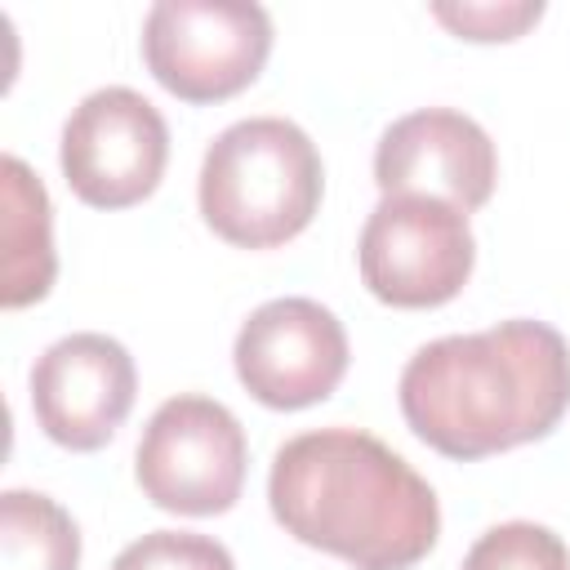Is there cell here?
<instances>
[{"mask_svg":"<svg viewBox=\"0 0 570 570\" xmlns=\"http://www.w3.org/2000/svg\"><path fill=\"white\" fill-rule=\"evenodd\" d=\"M111 570H236V561L209 534L151 530V534L134 539L129 548H120V557L111 561Z\"/></svg>","mask_w":570,"mask_h":570,"instance_id":"obj_14","label":"cell"},{"mask_svg":"<svg viewBox=\"0 0 570 570\" xmlns=\"http://www.w3.org/2000/svg\"><path fill=\"white\" fill-rule=\"evenodd\" d=\"M410 432L472 463L543 441L570 410V347L543 321H499L423 343L396 383Z\"/></svg>","mask_w":570,"mask_h":570,"instance_id":"obj_1","label":"cell"},{"mask_svg":"<svg viewBox=\"0 0 570 570\" xmlns=\"http://www.w3.org/2000/svg\"><path fill=\"white\" fill-rule=\"evenodd\" d=\"M374 183L383 196H436L472 214L494 196L499 156L472 116L423 107L383 129L374 147Z\"/></svg>","mask_w":570,"mask_h":570,"instance_id":"obj_10","label":"cell"},{"mask_svg":"<svg viewBox=\"0 0 570 570\" xmlns=\"http://www.w3.org/2000/svg\"><path fill=\"white\" fill-rule=\"evenodd\" d=\"M459 570H570V552L548 525L503 521L468 548Z\"/></svg>","mask_w":570,"mask_h":570,"instance_id":"obj_13","label":"cell"},{"mask_svg":"<svg viewBox=\"0 0 570 570\" xmlns=\"http://www.w3.org/2000/svg\"><path fill=\"white\" fill-rule=\"evenodd\" d=\"M285 534L356 570H410L441 534L432 485L361 428H316L285 441L267 472Z\"/></svg>","mask_w":570,"mask_h":570,"instance_id":"obj_2","label":"cell"},{"mask_svg":"<svg viewBox=\"0 0 570 570\" xmlns=\"http://www.w3.org/2000/svg\"><path fill=\"white\" fill-rule=\"evenodd\" d=\"M245 428L214 396H169L142 428L134 476L142 494L178 517H218L245 485Z\"/></svg>","mask_w":570,"mask_h":570,"instance_id":"obj_5","label":"cell"},{"mask_svg":"<svg viewBox=\"0 0 570 570\" xmlns=\"http://www.w3.org/2000/svg\"><path fill=\"white\" fill-rule=\"evenodd\" d=\"M347 330L316 298H272L249 312L232 361L245 392L267 410H307L347 374Z\"/></svg>","mask_w":570,"mask_h":570,"instance_id":"obj_8","label":"cell"},{"mask_svg":"<svg viewBox=\"0 0 570 570\" xmlns=\"http://www.w3.org/2000/svg\"><path fill=\"white\" fill-rule=\"evenodd\" d=\"M0 303L31 307L53 289L58 254H53V205L45 183L27 169V160L4 156L0 160Z\"/></svg>","mask_w":570,"mask_h":570,"instance_id":"obj_11","label":"cell"},{"mask_svg":"<svg viewBox=\"0 0 570 570\" xmlns=\"http://www.w3.org/2000/svg\"><path fill=\"white\" fill-rule=\"evenodd\" d=\"M272 53V18L249 0H160L142 18V62L183 102L249 89Z\"/></svg>","mask_w":570,"mask_h":570,"instance_id":"obj_4","label":"cell"},{"mask_svg":"<svg viewBox=\"0 0 570 570\" xmlns=\"http://www.w3.org/2000/svg\"><path fill=\"white\" fill-rule=\"evenodd\" d=\"M80 530L62 503L36 490L0 494V570H76Z\"/></svg>","mask_w":570,"mask_h":570,"instance_id":"obj_12","label":"cell"},{"mask_svg":"<svg viewBox=\"0 0 570 570\" xmlns=\"http://www.w3.org/2000/svg\"><path fill=\"white\" fill-rule=\"evenodd\" d=\"M325 165L316 142L285 116L227 125L200 160V218L236 249H276L321 209Z\"/></svg>","mask_w":570,"mask_h":570,"instance_id":"obj_3","label":"cell"},{"mask_svg":"<svg viewBox=\"0 0 570 570\" xmlns=\"http://www.w3.org/2000/svg\"><path fill=\"white\" fill-rule=\"evenodd\" d=\"M365 289L387 307L450 303L476 263L468 214L436 196H383L356 245Z\"/></svg>","mask_w":570,"mask_h":570,"instance_id":"obj_6","label":"cell"},{"mask_svg":"<svg viewBox=\"0 0 570 570\" xmlns=\"http://www.w3.org/2000/svg\"><path fill=\"white\" fill-rule=\"evenodd\" d=\"M432 18L454 31L459 40H476V45H494V40H517L525 36L539 18H543V4L539 0H436L432 4Z\"/></svg>","mask_w":570,"mask_h":570,"instance_id":"obj_15","label":"cell"},{"mask_svg":"<svg viewBox=\"0 0 570 570\" xmlns=\"http://www.w3.org/2000/svg\"><path fill=\"white\" fill-rule=\"evenodd\" d=\"M62 178L94 209H129L147 200L169 160L165 116L125 85L94 89L62 125Z\"/></svg>","mask_w":570,"mask_h":570,"instance_id":"obj_7","label":"cell"},{"mask_svg":"<svg viewBox=\"0 0 570 570\" xmlns=\"http://www.w3.org/2000/svg\"><path fill=\"white\" fill-rule=\"evenodd\" d=\"M138 370L125 343L80 330L49 343L31 365V414L40 432L76 454L102 450L129 419Z\"/></svg>","mask_w":570,"mask_h":570,"instance_id":"obj_9","label":"cell"}]
</instances>
